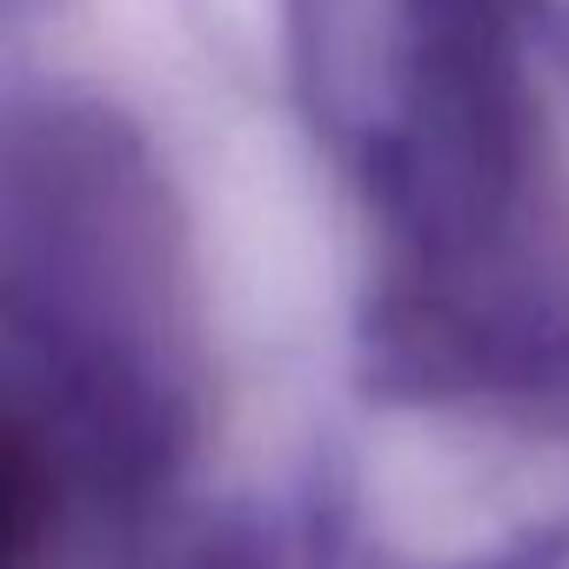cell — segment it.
I'll list each match as a JSON object with an SVG mask.
<instances>
[{
	"instance_id": "obj_1",
	"label": "cell",
	"mask_w": 569,
	"mask_h": 569,
	"mask_svg": "<svg viewBox=\"0 0 569 569\" xmlns=\"http://www.w3.org/2000/svg\"><path fill=\"white\" fill-rule=\"evenodd\" d=\"M21 529H28V476H21V462L8 449H0V556L21 542Z\"/></svg>"
}]
</instances>
